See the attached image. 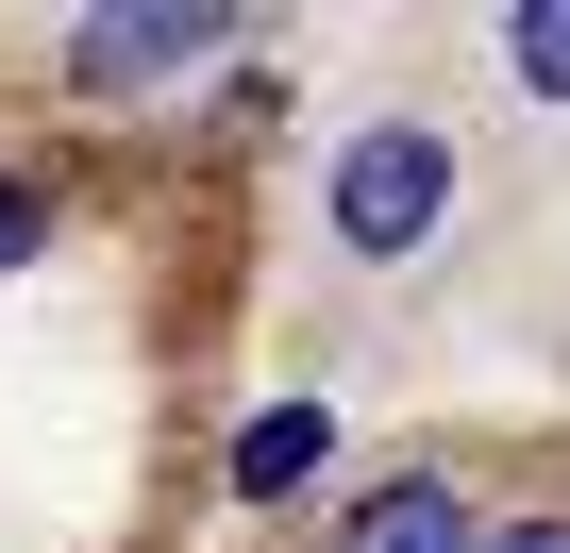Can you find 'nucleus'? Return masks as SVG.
I'll return each mask as SVG.
<instances>
[{
    "label": "nucleus",
    "mask_w": 570,
    "mask_h": 553,
    "mask_svg": "<svg viewBox=\"0 0 570 553\" xmlns=\"http://www.w3.org/2000/svg\"><path fill=\"white\" fill-rule=\"evenodd\" d=\"M436 201H453V151H436L420 118H386V135L336 151V235H353V251H420Z\"/></svg>",
    "instance_id": "obj_1"
},
{
    "label": "nucleus",
    "mask_w": 570,
    "mask_h": 553,
    "mask_svg": "<svg viewBox=\"0 0 570 553\" xmlns=\"http://www.w3.org/2000/svg\"><path fill=\"white\" fill-rule=\"evenodd\" d=\"M185 51H218V0H151V18H85V51H68V68H85V85L118 101L135 68H185Z\"/></svg>",
    "instance_id": "obj_2"
},
{
    "label": "nucleus",
    "mask_w": 570,
    "mask_h": 553,
    "mask_svg": "<svg viewBox=\"0 0 570 553\" xmlns=\"http://www.w3.org/2000/svg\"><path fill=\"white\" fill-rule=\"evenodd\" d=\"M336 553H470V503H453L436 470H403V486H370V503H353V536H336Z\"/></svg>",
    "instance_id": "obj_3"
},
{
    "label": "nucleus",
    "mask_w": 570,
    "mask_h": 553,
    "mask_svg": "<svg viewBox=\"0 0 570 553\" xmlns=\"http://www.w3.org/2000/svg\"><path fill=\"white\" fill-rule=\"evenodd\" d=\"M320 453H336V419H320V403H268V419L235 436V486H252V503H285V486H303Z\"/></svg>",
    "instance_id": "obj_4"
},
{
    "label": "nucleus",
    "mask_w": 570,
    "mask_h": 553,
    "mask_svg": "<svg viewBox=\"0 0 570 553\" xmlns=\"http://www.w3.org/2000/svg\"><path fill=\"white\" fill-rule=\"evenodd\" d=\"M503 51H520V85H537V101H570V0H537V18H503Z\"/></svg>",
    "instance_id": "obj_5"
},
{
    "label": "nucleus",
    "mask_w": 570,
    "mask_h": 553,
    "mask_svg": "<svg viewBox=\"0 0 570 553\" xmlns=\"http://www.w3.org/2000/svg\"><path fill=\"white\" fill-rule=\"evenodd\" d=\"M470 553H570V520H503V536H470Z\"/></svg>",
    "instance_id": "obj_6"
},
{
    "label": "nucleus",
    "mask_w": 570,
    "mask_h": 553,
    "mask_svg": "<svg viewBox=\"0 0 570 553\" xmlns=\"http://www.w3.org/2000/svg\"><path fill=\"white\" fill-rule=\"evenodd\" d=\"M35 251V185H0V268H18Z\"/></svg>",
    "instance_id": "obj_7"
}]
</instances>
